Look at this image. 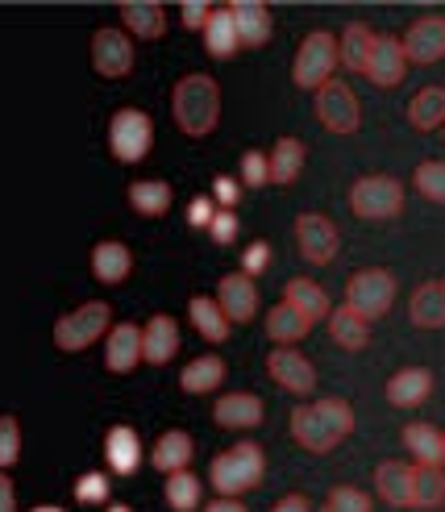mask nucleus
Segmentation results:
<instances>
[{
  "label": "nucleus",
  "mask_w": 445,
  "mask_h": 512,
  "mask_svg": "<svg viewBox=\"0 0 445 512\" xmlns=\"http://www.w3.org/2000/svg\"><path fill=\"white\" fill-rule=\"evenodd\" d=\"M350 429H354V408L337 396L292 408V438L312 454H329L333 446H342Z\"/></svg>",
  "instance_id": "nucleus-1"
},
{
  "label": "nucleus",
  "mask_w": 445,
  "mask_h": 512,
  "mask_svg": "<svg viewBox=\"0 0 445 512\" xmlns=\"http://www.w3.org/2000/svg\"><path fill=\"white\" fill-rule=\"evenodd\" d=\"M171 117L188 138H208L221 121V88L208 75H183L171 92Z\"/></svg>",
  "instance_id": "nucleus-2"
},
{
  "label": "nucleus",
  "mask_w": 445,
  "mask_h": 512,
  "mask_svg": "<svg viewBox=\"0 0 445 512\" xmlns=\"http://www.w3.org/2000/svg\"><path fill=\"white\" fill-rule=\"evenodd\" d=\"M263 475H267V454L254 442H238L233 450L213 458V488L221 496H242V492L258 488Z\"/></svg>",
  "instance_id": "nucleus-3"
},
{
  "label": "nucleus",
  "mask_w": 445,
  "mask_h": 512,
  "mask_svg": "<svg viewBox=\"0 0 445 512\" xmlns=\"http://www.w3.org/2000/svg\"><path fill=\"white\" fill-rule=\"evenodd\" d=\"M342 63V46L329 30H312L300 50H296V63H292V80L308 92H321L333 80V67Z\"/></svg>",
  "instance_id": "nucleus-4"
},
{
  "label": "nucleus",
  "mask_w": 445,
  "mask_h": 512,
  "mask_svg": "<svg viewBox=\"0 0 445 512\" xmlns=\"http://www.w3.org/2000/svg\"><path fill=\"white\" fill-rule=\"evenodd\" d=\"M350 209L362 221H391L404 213V184L391 175H362L350 188Z\"/></svg>",
  "instance_id": "nucleus-5"
},
{
  "label": "nucleus",
  "mask_w": 445,
  "mask_h": 512,
  "mask_svg": "<svg viewBox=\"0 0 445 512\" xmlns=\"http://www.w3.org/2000/svg\"><path fill=\"white\" fill-rule=\"evenodd\" d=\"M391 300H396V275L383 271V267H366L358 275H350V284H346V304L366 317V321H375L391 309Z\"/></svg>",
  "instance_id": "nucleus-6"
},
{
  "label": "nucleus",
  "mask_w": 445,
  "mask_h": 512,
  "mask_svg": "<svg viewBox=\"0 0 445 512\" xmlns=\"http://www.w3.org/2000/svg\"><path fill=\"white\" fill-rule=\"evenodd\" d=\"M100 334H109V304L88 300L75 313L55 321V346L59 350H88Z\"/></svg>",
  "instance_id": "nucleus-7"
},
{
  "label": "nucleus",
  "mask_w": 445,
  "mask_h": 512,
  "mask_svg": "<svg viewBox=\"0 0 445 512\" xmlns=\"http://www.w3.org/2000/svg\"><path fill=\"white\" fill-rule=\"evenodd\" d=\"M154 142V121L142 109H117L109 121V150L121 163H142Z\"/></svg>",
  "instance_id": "nucleus-8"
},
{
  "label": "nucleus",
  "mask_w": 445,
  "mask_h": 512,
  "mask_svg": "<svg viewBox=\"0 0 445 512\" xmlns=\"http://www.w3.org/2000/svg\"><path fill=\"white\" fill-rule=\"evenodd\" d=\"M317 121L325 125L329 134H354L362 125V105L350 84L342 80H329L321 92H317Z\"/></svg>",
  "instance_id": "nucleus-9"
},
{
  "label": "nucleus",
  "mask_w": 445,
  "mask_h": 512,
  "mask_svg": "<svg viewBox=\"0 0 445 512\" xmlns=\"http://www.w3.org/2000/svg\"><path fill=\"white\" fill-rule=\"evenodd\" d=\"M296 246L304 254V263L325 267L337 259V246H342V234L325 213H300L296 217Z\"/></svg>",
  "instance_id": "nucleus-10"
},
{
  "label": "nucleus",
  "mask_w": 445,
  "mask_h": 512,
  "mask_svg": "<svg viewBox=\"0 0 445 512\" xmlns=\"http://www.w3.org/2000/svg\"><path fill=\"white\" fill-rule=\"evenodd\" d=\"M92 67L104 75V80H125L134 71V42L121 30H96L92 34Z\"/></svg>",
  "instance_id": "nucleus-11"
},
{
  "label": "nucleus",
  "mask_w": 445,
  "mask_h": 512,
  "mask_svg": "<svg viewBox=\"0 0 445 512\" xmlns=\"http://www.w3.org/2000/svg\"><path fill=\"white\" fill-rule=\"evenodd\" d=\"M267 371H271V379L279 383L283 392L312 396V388H317V367H312L296 346H275L271 358H267Z\"/></svg>",
  "instance_id": "nucleus-12"
},
{
  "label": "nucleus",
  "mask_w": 445,
  "mask_h": 512,
  "mask_svg": "<svg viewBox=\"0 0 445 512\" xmlns=\"http://www.w3.org/2000/svg\"><path fill=\"white\" fill-rule=\"evenodd\" d=\"M400 42L408 50V63H437V59H445V17L441 13L416 17L404 30Z\"/></svg>",
  "instance_id": "nucleus-13"
},
{
  "label": "nucleus",
  "mask_w": 445,
  "mask_h": 512,
  "mask_svg": "<svg viewBox=\"0 0 445 512\" xmlns=\"http://www.w3.org/2000/svg\"><path fill=\"white\" fill-rule=\"evenodd\" d=\"M404 75H408V50H404V42L391 38V34H379L375 55H371V63H366V80H371L375 88H396Z\"/></svg>",
  "instance_id": "nucleus-14"
},
{
  "label": "nucleus",
  "mask_w": 445,
  "mask_h": 512,
  "mask_svg": "<svg viewBox=\"0 0 445 512\" xmlns=\"http://www.w3.org/2000/svg\"><path fill=\"white\" fill-rule=\"evenodd\" d=\"M146 358V342H142V329L121 321L117 329H109V346H104V367L113 375H129Z\"/></svg>",
  "instance_id": "nucleus-15"
},
{
  "label": "nucleus",
  "mask_w": 445,
  "mask_h": 512,
  "mask_svg": "<svg viewBox=\"0 0 445 512\" xmlns=\"http://www.w3.org/2000/svg\"><path fill=\"white\" fill-rule=\"evenodd\" d=\"M217 304L225 309V317L233 325H242L258 313V288H254V279L246 271H233L221 279V288H217Z\"/></svg>",
  "instance_id": "nucleus-16"
},
{
  "label": "nucleus",
  "mask_w": 445,
  "mask_h": 512,
  "mask_svg": "<svg viewBox=\"0 0 445 512\" xmlns=\"http://www.w3.org/2000/svg\"><path fill=\"white\" fill-rule=\"evenodd\" d=\"M408 321L416 329H445V279H425L408 300Z\"/></svg>",
  "instance_id": "nucleus-17"
},
{
  "label": "nucleus",
  "mask_w": 445,
  "mask_h": 512,
  "mask_svg": "<svg viewBox=\"0 0 445 512\" xmlns=\"http://www.w3.org/2000/svg\"><path fill=\"white\" fill-rule=\"evenodd\" d=\"M412 479H416V467L387 458V463L375 467V492L391 508H412Z\"/></svg>",
  "instance_id": "nucleus-18"
},
{
  "label": "nucleus",
  "mask_w": 445,
  "mask_h": 512,
  "mask_svg": "<svg viewBox=\"0 0 445 512\" xmlns=\"http://www.w3.org/2000/svg\"><path fill=\"white\" fill-rule=\"evenodd\" d=\"M263 413H267V408H263V400H258L254 392H229L213 408L217 425H225V429H254V425H263Z\"/></svg>",
  "instance_id": "nucleus-19"
},
{
  "label": "nucleus",
  "mask_w": 445,
  "mask_h": 512,
  "mask_svg": "<svg viewBox=\"0 0 445 512\" xmlns=\"http://www.w3.org/2000/svg\"><path fill=\"white\" fill-rule=\"evenodd\" d=\"M433 392V371L429 367H404L387 379V400L396 408H416L425 404Z\"/></svg>",
  "instance_id": "nucleus-20"
},
{
  "label": "nucleus",
  "mask_w": 445,
  "mask_h": 512,
  "mask_svg": "<svg viewBox=\"0 0 445 512\" xmlns=\"http://www.w3.org/2000/svg\"><path fill=\"white\" fill-rule=\"evenodd\" d=\"M283 300L292 304V309H300L308 321H325L329 313H333V304H329V292L317 284V279H304V275H296V279H287V288H283Z\"/></svg>",
  "instance_id": "nucleus-21"
},
{
  "label": "nucleus",
  "mask_w": 445,
  "mask_h": 512,
  "mask_svg": "<svg viewBox=\"0 0 445 512\" xmlns=\"http://www.w3.org/2000/svg\"><path fill=\"white\" fill-rule=\"evenodd\" d=\"M229 9H233V21H238L242 46H267L271 42L275 25H271V9L267 5H258V0H238V5H229Z\"/></svg>",
  "instance_id": "nucleus-22"
},
{
  "label": "nucleus",
  "mask_w": 445,
  "mask_h": 512,
  "mask_svg": "<svg viewBox=\"0 0 445 512\" xmlns=\"http://www.w3.org/2000/svg\"><path fill=\"white\" fill-rule=\"evenodd\" d=\"M104 458H109V467H113L117 475H134L138 463H142V442H138V433L129 429V425H113L109 438H104Z\"/></svg>",
  "instance_id": "nucleus-23"
},
{
  "label": "nucleus",
  "mask_w": 445,
  "mask_h": 512,
  "mask_svg": "<svg viewBox=\"0 0 445 512\" xmlns=\"http://www.w3.org/2000/svg\"><path fill=\"white\" fill-rule=\"evenodd\" d=\"M404 446L416 463L425 467H441L445 463V433L437 425H425V421H412L404 425Z\"/></svg>",
  "instance_id": "nucleus-24"
},
{
  "label": "nucleus",
  "mask_w": 445,
  "mask_h": 512,
  "mask_svg": "<svg viewBox=\"0 0 445 512\" xmlns=\"http://www.w3.org/2000/svg\"><path fill=\"white\" fill-rule=\"evenodd\" d=\"M375 42H379V34L371 30V25H366V21H350L346 30H342V38H337V46H342V67L366 75V63H371V55H375Z\"/></svg>",
  "instance_id": "nucleus-25"
},
{
  "label": "nucleus",
  "mask_w": 445,
  "mask_h": 512,
  "mask_svg": "<svg viewBox=\"0 0 445 512\" xmlns=\"http://www.w3.org/2000/svg\"><path fill=\"white\" fill-rule=\"evenodd\" d=\"M204 50L213 59H229L242 50V38H238V21H233V9H213L204 25Z\"/></svg>",
  "instance_id": "nucleus-26"
},
{
  "label": "nucleus",
  "mask_w": 445,
  "mask_h": 512,
  "mask_svg": "<svg viewBox=\"0 0 445 512\" xmlns=\"http://www.w3.org/2000/svg\"><path fill=\"white\" fill-rule=\"evenodd\" d=\"M142 342H146V358L154 367L171 363L175 350H179V325H175V317H167V313L150 317V325L142 329Z\"/></svg>",
  "instance_id": "nucleus-27"
},
{
  "label": "nucleus",
  "mask_w": 445,
  "mask_h": 512,
  "mask_svg": "<svg viewBox=\"0 0 445 512\" xmlns=\"http://www.w3.org/2000/svg\"><path fill=\"white\" fill-rule=\"evenodd\" d=\"M121 21L129 34L138 38H163L167 34V9L154 5V0H129V5H121Z\"/></svg>",
  "instance_id": "nucleus-28"
},
{
  "label": "nucleus",
  "mask_w": 445,
  "mask_h": 512,
  "mask_svg": "<svg viewBox=\"0 0 445 512\" xmlns=\"http://www.w3.org/2000/svg\"><path fill=\"white\" fill-rule=\"evenodd\" d=\"M308 329H312V321L300 309H292L287 300H279L275 309L267 313V338L275 346H296L300 338H308Z\"/></svg>",
  "instance_id": "nucleus-29"
},
{
  "label": "nucleus",
  "mask_w": 445,
  "mask_h": 512,
  "mask_svg": "<svg viewBox=\"0 0 445 512\" xmlns=\"http://www.w3.org/2000/svg\"><path fill=\"white\" fill-rule=\"evenodd\" d=\"M134 271V254H129V246L121 242H100L92 250V275L100 279V284H121V279Z\"/></svg>",
  "instance_id": "nucleus-30"
},
{
  "label": "nucleus",
  "mask_w": 445,
  "mask_h": 512,
  "mask_svg": "<svg viewBox=\"0 0 445 512\" xmlns=\"http://www.w3.org/2000/svg\"><path fill=\"white\" fill-rule=\"evenodd\" d=\"M192 438L183 429H171V433H163L159 438V446H154V454H150V463L159 467L163 475H175V471H188V463H192Z\"/></svg>",
  "instance_id": "nucleus-31"
},
{
  "label": "nucleus",
  "mask_w": 445,
  "mask_h": 512,
  "mask_svg": "<svg viewBox=\"0 0 445 512\" xmlns=\"http://www.w3.org/2000/svg\"><path fill=\"white\" fill-rule=\"evenodd\" d=\"M329 334L342 350H362L366 342H371V321L358 317L350 304H342V309L329 313Z\"/></svg>",
  "instance_id": "nucleus-32"
},
{
  "label": "nucleus",
  "mask_w": 445,
  "mask_h": 512,
  "mask_svg": "<svg viewBox=\"0 0 445 512\" xmlns=\"http://www.w3.org/2000/svg\"><path fill=\"white\" fill-rule=\"evenodd\" d=\"M221 379H225V363H221L217 354H204V358H192V363L183 367L179 388L192 392V396H200V392H217Z\"/></svg>",
  "instance_id": "nucleus-33"
},
{
  "label": "nucleus",
  "mask_w": 445,
  "mask_h": 512,
  "mask_svg": "<svg viewBox=\"0 0 445 512\" xmlns=\"http://www.w3.org/2000/svg\"><path fill=\"white\" fill-rule=\"evenodd\" d=\"M408 121L416 125V130H437V125H445V88L429 84L421 88L412 100H408Z\"/></svg>",
  "instance_id": "nucleus-34"
},
{
  "label": "nucleus",
  "mask_w": 445,
  "mask_h": 512,
  "mask_svg": "<svg viewBox=\"0 0 445 512\" xmlns=\"http://www.w3.org/2000/svg\"><path fill=\"white\" fill-rule=\"evenodd\" d=\"M308 150L300 138H279L271 150V184H296L300 171H304Z\"/></svg>",
  "instance_id": "nucleus-35"
},
{
  "label": "nucleus",
  "mask_w": 445,
  "mask_h": 512,
  "mask_svg": "<svg viewBox=\"0 0 445 512\" xmlns=\"http://www.w3.org/2000/svg\"><path fill=\"white\" fill-rule=\"evenodd\" d=\"M129 204L142 217H163L171 209V184L167 179H138V184H129Z\"/></svg>",
  "instance_id": "nucleus-36"
},
{
  "label": "nucleus",
  "mask_w": 445,
  "mask_h": 512,
  "mask_svg": "<svg viewBox=\"0 0 445 512\" xmlns=\"http://www.w3.org/2000/svg\"><path fill=\"white\" fill-rule=\"evenodd\" d=\"M192 325L200 329L204 342H225L233 321L225 317V309H221L213 296H196V300H192Z\"/></svg>",
  "instance_id": "nucleus-37"
},
{
  "label": "nucleus",
  "mask_w": 445,
  "mask_h": 512,
  "mask_svg": "<svg viewBox=\"0 0 445 512\" xmlns=\"http://www.w3.org/2000/svg\"><path fill=\"white\" fill-rule=\"evenodd\" d=\"M445 504V471L441 467H425L416 463V479H412V508H441Z\"/></svg>",
  "instance_id": "nucleus-38"
},
{
  "label": "nucleus",
  "mask_w": 445,
  "mask_h": 512,
  "mask_svg": "<svg viewBox=\"0 0 445 512\" xmlns=\"http://www.w3.org/2000/svg\"><path fill=\"white\" fill-rule=\"evenodd\" d=\"M167 504L175 512H196L200 508V479L192 471H175L167 475Z\"/></svg>",
  "instance_id": "nucleus-39"
},
{
  "label": "nucleus",
  "mask_w": 445,
  "mask_h": 512,
  "mask_svg": "<svg viewBox=\"0 0 445 512\" xmlns=\"http://www.w3.org/2000/svg\"><path fill=\"white\" fill-rule=\"evenodd\" d=\"M412 184H416V192H421L425 200L445 204V163L441 159L421 163V167H416V175H412Z\"/></svg>",
  "instance_id": "nucleus-40"
},
{
  "label": "nucleus",
  "mask_w": 445,
  "mask_h": 512,
  "mask_svg": "<svg viewBox=\"0 0 445 512\" xmlns=\"http://www.w3.org/2000/svg\"><path fill=\"white\" fill-rule=\"evenodd\" d=\"M321 512H371V496H366L362 488H350V483H342V488H333L325 508Z\"/></svg>",
  "instance_id": "nucleus-41"
},
{
  "label": "nucleus",
  "mask_w": 445,
  "mask_h": 512,
  "mask_svg": "<svg viewBox=\"0 0 445 512\" xmlns=\"http://www.w3.org/2000/svg\"><path fill=\"white\" fill-rule=\"evenodd\" d=\"M242 184L246 188L271 184V155H263V150H246L242 155Z\"/></svg>",
  "instance_id": "nucleus-42"
},
{
  "label": "nucleus",
  "mask_w": 445,
  "mask_h": 512,
  "mask_svg": "<svg viewBox=\"0 0 445 512\" xmlns=\"http://www.w3.org/2000/svg\"><path fill=\"white\" fill-rule=\"evenodd\" d=\"M21 454V425L17 417H0V471L13 467Z\"/></svg>",
  "instance_id": "nucleus-43"
},
{
  "label": "nucleus",
  "mask_w": 445,
  "mask_h": 512,
  "mask_svg": "<svg viewBox=\"0 0 445 512\" xmlns=\"http://www.w3.org/2000/svg\"><path fill=\"white\" fill-rule=\"evenodd\" d=\"M75 500H84V504H104L109 500V475H100V471H88L75 479Z\"/></svg>",
  "instance_id": "nucleus-44"
},
{
  "label": "nucleus",
  "mask_w": 445,
  "mask_h": 512,
  "mask_svg": "<svg viewBox=\"0 0 445 512\" xmlns=\"http://www.w3.org/2000/svg\"><path fill=\"white\" fill-rule=\"evenodd\" d=\"M271 267V246L267 242H250L246 254H242V271L254 279V275H263Z\"/></svg>",
  "instance_id": "nucleus-45"
},
{
  "label": "nucleus",
  "mask_w": 445,
  "mask_h": 512,
  "mask_svg": "<svg viewBox=\"0 0 445 512\" xmlns=\"http://www.w3.org/2000/svg\"><path fill=\"white\" fill-rule=\"evenodd\" d=\"M208 234H213L217 246H229L233 238H238V217H233V209H217L213 225H208Z\"/></svg>",
  "instance_id": "nucleus-46"
},
{
  "label": "nucleus",
  "mask_w": 445,
  "mask_h": 512,
  "mask_svg": "<svg viewBox=\"0 0 445 512\" xmlns=\"http://www.w3.org/2000/svg\"><path fill=\"white\" fill-rule=\"evenodd\" d=\"M208 17H213V5H204V0H188V5H183V25H188V30L204 34Z\"/></svg>",
  "instance_id": "nucleus-47"
},
{
  "label": "nucleus",
  "mask_w": 445,
  "mask_h": 512,
  "mask_svg": "<svg viewBox=\"0 0 445 512\" xmlns=\"http://www.w3.org/2000/svg\"><path fill=\"white\" fill-rule=\"evenodd\" d=\"M213 196H217V204H221V209H233V204L242 200V184H238V179H225V175H217Z\"/></svg>",
  "instance_id": "nucleus-48"
},
{
  "label": "nucleus",
  "mask_w": 445,
  "mask_h": 512,
  "mask_svg": "<svg viewBox=\"0 0 445 512\" xmlns=\"http://www.w3.org/2000/svg\"><path fill=\"white\" fill-rule=\"evenodd\" d=\"M213 217H217V204L208 200V196H196V200H192V209H188V221L200 225V229H208V225H213Z\"/></svg>",
  "instance_id": "nucleus-49"
},
{
  "label": "nucleus",
  "mask_w": 445,
  "mask_h": 512,
  "mask_svg": "<svg viewBox=\"0 0 445 512\" xmlns=\"http://www.w3.org/2000/svg\"><path fill=\"white\" fill-rule=\"evenodd\" d=\"M0 512H17V492H13V479L0 471Z\"/></svg>",
  "instance_id": "nucleus-50"
},
{
  "label": "nucleus",
  "mask_w": 445,
  "mask_h": 512,
  "mask_svg": "<svg viewBox=\"0 0 445 512\" xmlns=\"http://www.w3.org/2000/svg\"><path fill=\"white\" fill-rule=\"evenodd\" d=\"M271 512H312V504H308V496H300V492H292V496H283Z\"/></svg>",
  "instance_id": "nucleus-51"
},
{
  "label": "nucleus",
  "mask_w": 445,
  "mask_h": 512,
  "mask_svg": "<svg viewBox=\"0 0 445 512\" xmlns=\"http://www.w3.org/2000/svg\"><path fill=\"white\" fill-rule=\"evenodd\" d=\"M204 512H250V508H246L238 496H221V500H213V504H208Z\"/></svg>",
  "instance_id": "nucleus-52"
},
{
  "label": "nucleus",
  "mask_w": 445,
  "mask_h": 512,
  "mask_svg": "<svg viewBox=\"0 0 445 512\" xmlns=\"http://www.w3.org/2000/svg\"><path fill=\"white\" fill-rule=\"evenodd\" d=\"M34 512H63V508H34Z\"/></svg>",
  "instance_id": "nucleus-53"
},
{
  "label": "nucleus",
  "mask_w": 445,
  "mask_h": 512,
  "mask_svg": "<svg viewBox=\"0 0 445 512\" xmlns=\"http://www.w3.org/2000/svg\"><path fill=\"white\" fill-rule=\"evenodd\" d=\"M109 512H129V508H125V504H117V508H109Z\"/></svg>",
  "instance_id": "nucleus-54"
}]
</instances>
